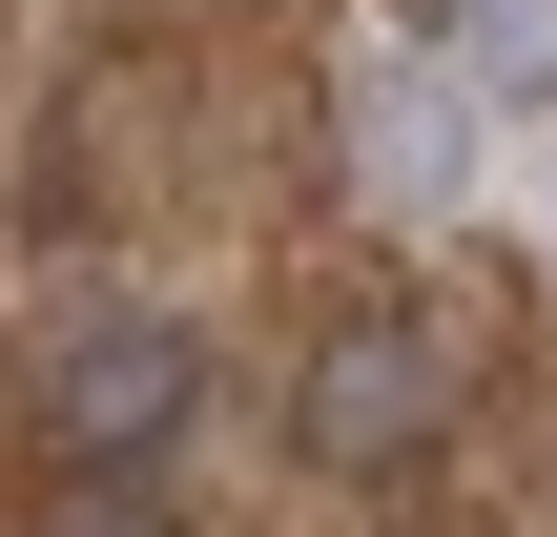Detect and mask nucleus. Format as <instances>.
Instances as JSON below:
<instances>
[{
  "mask_svg": "<svg viewBox=\"0 0 557 537\" xmlns=\"http://www.w3.org/2000/svg\"><path fill=\"white\" fill-rule=\"evenodd\" d=\"M21 414H41V455H62L83 497H145V455L207 414V331H186V310H41Z\"/></svg>",
  "mask_w": 557,
  "mask_h": 537,
  "instance_id": "f257e3e1",
  "label": "nucleus"
},
{
  "mask_svg": "<svg viewBox=\"0 0 557 537\" xmlns=\"http://www.w3.org/2000/svg\"><path fill=\"white\" fill-rule=\"evenodd\" d=\"M434 414H455V352H434L413 310H351V331H310V393H289V435H310L331 476H413V455H434Z\"/></svg>",
  "mask_w": 557,
  "mask_h": 537,
  "instance_id": "f03ea898",
  "label": "nucleus"
},
{
  "mask_svg": "<svg viewBox=\"0 0 557 537\" xmlns=\"http://www.w3.org/2000/svg\"><path fill=\"white\" fill-rule=\"evenodd\" d=\"M434 41H455L496 103H557V0H434Z\"/></svg>",
  "mask_w": 557,
  "mask_h": 537,
  "instance_id": "7ed1b4c3",
  "label": "nucleus"
},
{
  "mask_svg": "<svg viewBox=\"0 0 557 537\" xmlns=\"http://www.w3.org/2000/svg\"><path fill=\"white\" fill-rule=\"evenodd\" d=\"M41 537H165V497H62Z\"/></svg>",
  "mask_w": 557,
  "mask_h": 537,
  "instance_id": "20e7f679",
  "label": "nucleus"
}]
</instances>
